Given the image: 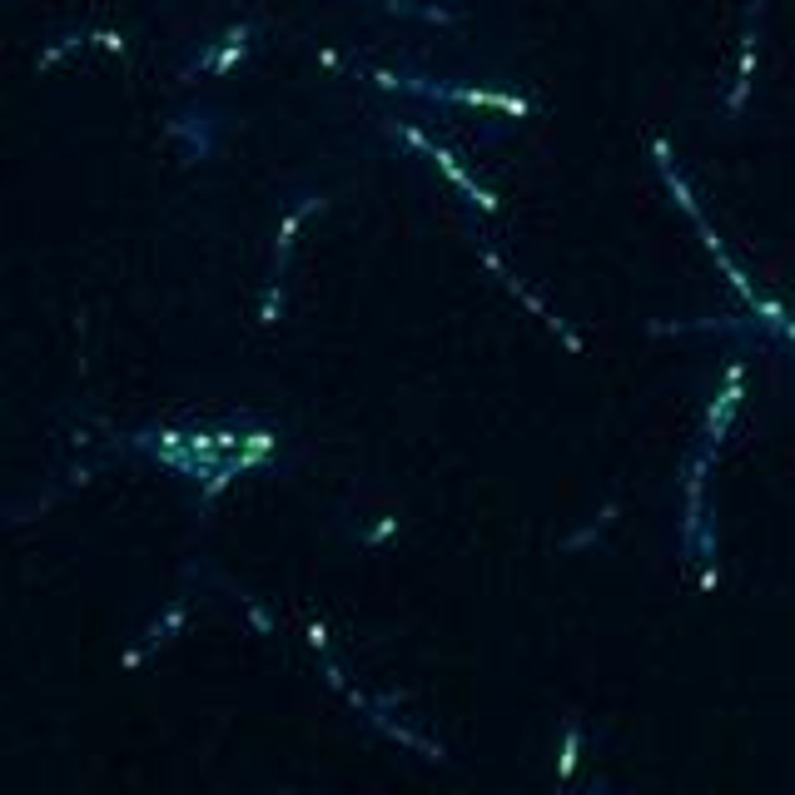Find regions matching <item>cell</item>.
<instances>
[{"instance_id": "1", "label": "cell", "mask_w": 795, "mask_h": 795, "mask_svg": "<svg viewBox=\"0 0 795 795\" xmlns=\"http://www.w3.org/2000/svg\"><path fill=\"white\" fill-rule=\"evenodd\" d=\"M363 80H373L378 90H398V95H418V100H453V104H487V110L503 114H527V100L517 95H497V90H463V85H438L423 80V75H393V70H358Z\"/></svg>"}, {"instance_id": "2", "label": "cell", "mask_w": 795, "mask_h": 795, "mask_svg": "<svg viewBox=\"0 0 795 795\" xmlns=\"http://www.w3.org/2000/svg\"><path fill=\"white\" fill-rule=\"evenodd\" d=\"M383 124H388L393 135H404V140H408V145H413V150H423V155H428V159H433V165H438V169H443V175H448V179H453V185H457V189H463V195H467V199H473V205H477V209H487V214H493V209H497V195H493V189H483V185H477V179H473V175H467V169H463V165H457V159H453V155H448V150H443V145H438V140H428V135H423V130H418V124H408V120H383Z\"/></svg>"}, {"instance_id": "3", "label": "cell", "mask_w": 795, "mask_h": 795, "mask_svg": "<svg viewBox=\"0 0 795 795\" xmlns=\"http://www.w3.org/2000/svg\"><path fill=\"white\" fill-rule=\"evenodd\" d=\"M254 31H258L254 21L229 25V31L219 35V41H209L205 51H199L195 60H189L185 70H179V80H185V85H195L199 75H229V70H234V65L249 55V45H254Z\"/></svg>"}, {"instance_id": "4", "label": "cell", "mask_w": 795, "mask_h": 795, "mask_svg": "<svg viewBox=\"0 0 795 795\" xmlns=\"http://www.w3.org/2000/svg\"><path fill=\"white\" fill-rule=\"evenodd\" d=\"M711 457L716 453H696L692 463H686V477H682V487H686V517H682V552L686 557H696V542H702V532H706V467H711Z\"/></svg>"}, {"instance_id": "5", "label": "cell", "mask_w": 795, "mask_h": 795, "mask_svg": "<svg viewBox=\"0 0 795 795\" xmlns=\"http://www.w3.org/2000/svg\"><path fill=\"white\" fill-rule=\"evenodd\" d=\"M483 264H487V269H493V274H497V279H503V284H507V294H517V303H527V309L538 313V319H542V323H548V329H552V333H557V339H562V343H567V349H572V353H582V339H577V333H572V329H567V323H562V319H557V313H552V309H548V303H542V299H538V294L527 289V284H522V279H512V274H507V264H503V258H497V249H487V244H483Z\"/></svg>"}, {"instance_id": "6", "label": "cell", "mask_w": 795, "mask_h": 795, "mask_svg": "<svg viewBox=\"0 0 795 795\" xmlns=\"http://www.w3.org/2000/svg\"><path fill=\"white\" fill-rule=\"evenodd\" d=\"M741 383H746V368L741 363H726V388L716 393V404H711V418H706V453H716V448L726 443V428H731V418H736V408H741Z\"/></svg>"}, {"instance_id": "7", "label": "cell", "mask_w": 795, "mask_h": 795, "mask_svg": "<svg viewBox=\"0 0 795 795\" xmlns=\"http://www.w3.org/2000/svg\"><path fill=\"white\" fill-rule=\"evenodd\" d=\"M185 621H189V597H175V601L165 607V617H159L155 627L145 631V641L124 651V672H135V666H145V656H150V651H159V647H165V641H169V631H179Z\"/></svg>"}, {"instance_id": "8", "label": "cell", "mask_w": 795, "mask_h": 795, "mask_svg": "<svg viewBox=\"0 0 795 795\" xmlns=\"http://www.w3.org/2000/svg\"><path fill=\"white\" fill-rule=\"evenodd\" d=\"M761 11H765V0H751V21H746V41H741V70H736V85H731V95H726V114H741V104H746V95H751V75H755V31H761Z\"/></svg>"}, {"instance_id": "9", "label": "cell", "mask_w": 795, "mask_h": 795, "mask_svg": "<svg viewBox=\"0 0 795 795\" xmlns=\"http://www.w3.org/2000/svg\"><path fill=\"white\" fill-rule=\"evenodd\" d=\"M651 155H656V165H661V175H666V189H672V195H676V205H682L686 214H692V224H696V229H706V214H702V205H696V199H692V189H686L682 169L672 165V140H666V135H656V140H651Z\"/></svg>"}, {"instance_id": "10", "label": "cell", "mask_w": 795, "mask_h": 795, "mask_svg": "<svg viewBox=\"0 0 795 795\" xmlns=\"http://www.w3.org/2000/svg\"><path fill=\"white\" fill-rule=\"evenodd\" d=\"M80 45H104V51H114V55H124V35L120 31H70V35H60L55 45H45L41 51V70H51L60 55H70V51H80Z\"/></svg>"}, {"instance_id": "11", "label": "cell", "mask_w": 795, "mask_h": 795, "mask_svg": "<svg viewBox=\"0 0 795 795\" xmlns=\"http://www.w3.org/2000/svg\"><path fill=\"white\" fill-rule=\"evenodd\" d=\"M209 124H214V114L189 110V114H179V120H169L165 130H169V140H185V155H189V159H209V150H214V140H209Z\"/></svg>"}, {"instance_id": "12", "label": "cell", "mask_w": 795, "mask_h": 795, "mask_svg": "<svg viewBox=\"0 0 795 795\" xmlns=\"http://www.w3.org/2000/svg\"><path fill=\"white\" fill-rule=\"evenodd\" d=\"M219 587H224L229 597H234L239 607L249 611V621H254V631H258V637H274V617H269V611H264V607H258V597H249L244 587H234V582H224V577H219Z\"/></svg>"}, {"instance_id": "13", "label": "cell", "mask_w": 795, "mask_h": 795, "mask_svg": "<svg viewBox=\"0 0 795 795\" xmlns=\"http://www.w3.org/2000/svg\"><path fill=\"white\" fill-rule=\"evenodd\" d=\"M373 5H383V11H393V15H413V21H438V25H453L457 21L453 11H438V5H413V0H373Z\"/></svg>"}, {"instance_id": "14", "label": "cell", "mask_w": 795, "mask_h": 795, "mask_svg": "<svg viewBox=\"0 0 795 795\" xmlns=\"http://www.w3.org/2000/svg\"><path fill=\"white\" fill-rule=\"evenodd\" d=\"M577 751H582V726L567 721V731H562V761H557L562 781H572V771H577Z\"/></svg>"}, {"instance_id": "15", "label": "cell", "mask_w": 795, "mask_h": 795, "mask_svg": "<svg viewBox=\"0 0 795 795\" xmlns=\"http://www.w3.org/2000/svg\"><path fill=\"white\" fill-rule=\"evenodd\" d=\"M617 507H621V503H607V507H601V517H597V522H592V527H582L577 538H567V542H562V548H567V552H577V548H587L592 538H601V532H607V527H611V517H617Z\"/></svg>"}, {"instance_id": "16", "label": "cell", "mask_w": 795, "mask_h": 795, "mask_svg": "<svg viewBox=\"0 0 795 795\" xmlns=\"http://www.w3.org/2000/svg\"><path fill=\"white\" fill-rule=\"evenodd\" d=\"M309 647L319 651V656H333V647H329V631H323L319 621H313V627H309Z\"/></svg>"}, {"instance_id": "17", "label": "cell", "mask_w": 795, "mask_h": 795, "mask_svg": "<svg viewBox=\"0 0 795 795\" xmlns=\"http://www.w3.org/2000/svg\"><path fill=\"white\" fill-rule=\"evenodd\" d=\"M388 532H398V517H383V522L373 527V532H368V538H363V542H383V538H388Z\"/></svg>"}]
</instances>
